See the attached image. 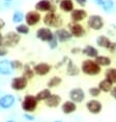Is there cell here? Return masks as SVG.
Returning <instances> with one entry per match:
<instances>
[{
  "mask_svg": "<svg viewBox=\"0 0 116 122\" xmlns=\"http://www.w3.org/2000/svg\"><path fill=\"white\" fill-rule=\"evenodd\" d=\"M80 69H81V72H83L85 76H88V77L99 76L102 72V67L95 62V60L89 59V58L82 61Z\"/></svg>",
  "mask_w": 116,
  "mask_h": 122,
  "instance_id": "cell-1",
  "label": "cell"
},
{
  "mask_svg": "<svg viewBox=\"0 0 116 122\" xmlns=\"http://www.w3.org/2000/svg\"><path fill=\"white\" fill-rule=\"evenodd\" d=\"M42 23L46 27H49V28H61L63 26V19L61 18L60 15H58L57 13H47L44 15L42 17Z\"/></svg>",
  "mask_w": 116,
  "mask_h": 122,
  "instance_id": "cell-2",
  "label": "cell"
},
{
  "mask_svg": "<svg viewBox=\"0 0 116 122\" xmlns=\"http://www.w3.org/2000/svg\"><path fill=\"white\" fill-rule=\"evenodd\" d=\"M39 102L33 94H25L21 100V109L24 113H34L37 110Z\"/></svg>",
  "mask_w": 116,
  "mask_h": 122,
  "instance_id": "cell-3",
  "label": "cell"
},
{
  "mask_svg": "<svg viewBox=\"0 0 116 122\" xmlns=\"http://www.w3.org/2000/svg\"><path fill=\"white\" fill-rule=\"evenodd\" d=\"M87 27L93 31H100L105 27V20L103 16L97 14H93L87 18Z\"/></svg>",
  "mask_w": 116,
  "mask_h": 122,
  "instance_id": "cell-4",
  "label": "cell"
},
{
  "mask_svg": "<svg viewBox=\"0 0 116 122\" xmlns=\"http://www.w3.org/2000/svg\"><path fill=\"white\" fill-rule=\"evenodd\" d=\"M34 10L41 14L47 13H56L57 5L53 4L50 0H38L34 4Z\"/></svg>",
  "mask_w": 116,
  "mask_h": 122,
  "instance_id": "cell-5",
  "label": "cell"
},
{
  "mask_svg": "<svg viewBox=\"0 0 116 122\" xmlns=\"http://www.w3.org/2000/svg\"><path fill=\"white\" fill-rule=\"evenodd\" d=\"M21 36L19 33H17L15 30H11V31H8L4 34V41H3V46L6 47L7 49H11L17 47L18 45L20 44L21 41Z\"/></svg>",
  "mask_w": 116,
  "mask_h": 122,
  "instance_id": "cell-6",
  "label": "cell"
},
{
  "mask_svg": "<svg viewBox=\"0 0 116 122\" xmlns=\"http://www.w3.org/2000/svg\"><path fill=\"white\" fill-rule=\"evenodd\" d=\"M28 84H29V81L21 75V76L14 77L11 79L10 86H11V90L16 91V92H21V91H24L28 87Z\"/></svg>",
  "mask_w": 116,
  "mask_h": 122,
  "instance_id": "cell-7",
  "label": "cell"
},
{
  "mask_svg": "<svg viewBox=\"0 0 116 122\" xmlns=\"http://www.w3.org/2000/svg\"><path fill=\"white\" fill-rule=\"evenodd\" d=\"M42 17L41 13L36 11L35 10H28L25 14L24 22H25L26 25H28L29 27H34L42 22Z\"/></svg>",
  "mask_w": 116,
  "mask_h": 122,
  "instance_id": "cell-8",
  "label": "cell"
},
{
  "mask_svg": "<svg viewBox=\"0 0 116 122\" xmlns=\"http://www.w3.org/2000/svg\"><path fill=\"white\" fill-rule=\"evenodd\" d=\"M35 36L38 41H41L42 42H47V44L55 37L53 30L51 28H49V27H46V26H42L36 30Z\"/></svg>",
  "mask_w": 116,
  "mask_h": 122,
  "instance_id": "cell-9",
  "label": "cell"
},
{
  "mask_svg": "<svg viewBox=\"0 0 116 122\" xmlns=\"http://www.w3.org/2000/svg\"><path fill=\"white\" fill-rule=\"evenodd\" d=\"M69 100H72V102H74L78 105V103H81L85 100V98H86V93H85L83 88L74 87L69 90Z\"/></svg>",
  "mask_w": 116,
  "mask_h": 122,
  "instance_id": "cell-10",
  "label": "cell"
},
{
  "mask_svg": "<svg viewBox=\"0 0 116 122\" xmlns=\"http://www.w3.org/2000/svg\"><path fill=\"white\" fill-rule=\"evenodd\" d=\"M85 108H86V110L90 113V114L99 115L103 111V103L97 98H91V99L86 102V103H85Z\"/></svg>",
  "mask_w": 116,
  "mask_h": 122,
  "instance_id": "cell-11",
  "label": "cell"
},
{
  "mask_svg": "<svg viewBox=\"0 0 116 122\" xmlns=\"http://www.w3.org/2000/svg\"><path fill=\"white\" fill-rule=\"evenodd\" d=\"M69 32L73 36V38H82L86 35V29L84 28V26L81 23H74L71 22L69 24Z\"/></svg>",
  "mask_w": 116,
  "mask_h": 122,
  "instance_id": "cell-12",
  "label": "cell"
},
{
  "mask_svg": "<svg viewBox=\"0 0 116 122\" xmlns=\"http://www.w3.org/2000/svg\"><path fill=\"white\" fill-rule=\"evenodd\" d=\"M17 97L11 93H6L0 96V110H10L16 105Z\"/></svg>",
  "mask_w": 116,
  "mask_h": 122,
  "instance_id": "cell-13",
  "label": "cell"
},
{
  "mask_svg": "<svg viewBox=\"0 0 116 122\" xmlns=\"http://www.w3.org/2000/svg\"><path fill=\"white\" fill-rule=\"evenodd\" d=\"M52 68L53 66L48 62H37L33 65V71H34L35 76H38V77H45V76L49 75Z\"/></svg>",
  "mask_w": 116,
  "mask_h": 122,
  "instance_id": "cell-14",
  "label": "cell"
},
{
  "mask_svg": "<svg viewBox=\"0 0 116 122\" xmlns=\"http://www.w3.org/2000/svg\"><path fill=\"white\" fill-rule=\"evenodd\" d=\"M87 18H88V13L84 7L74 8V10L69 14L71 22H74V23H81L82 21L86 20Z\"/></svg>",
  "mask_w": 116,
  "mask_h": 122,
  "instance_id": "cell-15",
  "label": "cell"
},
{
  "mask_svg": "<svg viewBox=\"0 0 116 122\" xmlns=\"http://www.w3.org/2000/svg\"><path fill=\"white\" fill-rule=\"evenodd\" d=\"M15 69L13 67L11 60H8L6 58L0 59V76L2 77H8L14 74Z\"/></svg>",
  "mask_w": 116,
  "mask_h": 122,
  "instance_id": "cell-16",
  "label": "cell"
},
{
  "mask_svg": "<svg viewBox=\"0 0 116 122\" xmlns=\"http://www.w3.org/2000/svg\"><path fill=\"white\" fill-rule=\"evenodd\" d=\"M54 35H55V37L57 38V41L59 42H61V44L68 42L71 41V39H73V36L71 34V32H69V30L66 28H62V27L61 28L55 29Z\"/></svg>",
  "mask_w": 116,
  "mask_h": 122,
  "instance_id": "cell-17",
  "label": "cell"
},
{
  "mask_svg": "<svg viewBox=\"0 0 116 122\" xmlns=\"http://www.w3.org/2000/svg\"><path fill=\"white\" fill-rule=\"evenodd\" d=\"M45 106L49 109H56L58 107H60L62 102V97L59 94L52 93L47 99L45 100Z\"/></svg>",
  "mask_w": 116,
  "mask_h": 122,
  "instance_id": "cell-18",
  "label": "cell"
},
{
  "mask_svg": "<svg viewBox=\"0 0 116 122\" xmlns=\"http://www.w3.org/2000/svg\"><path fill=\"white\" fill-rule=\"evenodd\" d=\"M78 107H77V103L72 102V100H65V102H62L61 105H60V110H61L62 114L64 115H72L77 111Z\"/></svg>",
  "mask_w": 116,
  "mask_h": 122,
  "instance_id": "cell-19",
  "label": "cell"
},
{
  "mask_svg": "<svg viewBox=\"0 0 116 122\" xmlns=\"http://www.w3.org/2000/svg\"><path fill=\"white\" fill-rule=\"evenodd\" d=\"M81 74V69L80 67L76 64L71 58L68 60L66 63V69H65V75L68 77H78Z\"/></svg>",
  "mask_w": 116,
  "mask_h": 122,
  "instance_id": "cell-20",
  "label": "cell"
},
{
  "mask_svg": "<svg viewBox=\"0 0 116 122\" xmlns=\"http://www.w3.org/2000/svg\"><path fill=\"white\" fill-rule=\"evenodd\" d=\"M81 54H83L85 57L89 58V59H95V58L100 55V52L97 50L96 47L92 45H86L84 48H82Z\"/></svg>",
  "mask_w": 116,
  "mask_h": 122,
  "instance_id": "cell-21",
  "label": "cell"
},
{
  "mask_svg": "<svg viewBox=\"0 0 116 122\" xmlns=\"http://www.w3.org/2000/svg\"><path fill=\"white\" fill-rule=\"evenodd\" d=\"M112 42L113 41H111V38L105 34H100L95 38V44H96L97 47L105 49V50H109L110 47H111V45H112Z\"/></svg>",
  "mask_w": 116,
  "mask_h": 122,
  "instance_id": "cell-22",
  "label": "cell"
},
{
  "mask_svg": "<svg viewBox=\"0 0 116 122\" xmlns=\"http://www.w3.org/2000/svg\"><path fill=\"white\" fill-rule=\"evenodd\" d=\"M59 10L64 14H71L75 8L74 0H60L59 4H58Z\"/></svg>",
  "mask_w": 116,
  "mask_h": 122,
  "instance_id": "cell-23",
  "label": "cell"
},
{
  "mask_svg": "<svg viewBox=\"0 0 116 122\" xmlns=\"http://www.w3.org/2000/svg\"><path fill=\"white\" fill-rule=\"evenodd\" d=\"M22 76L24 78H26L28 81L32 80L35 77V74L33 71V65L31 64V62L24 63V67L22 69Z\"/></svg>",
  "mask_w": 116,
  "mask_h": 122,
  "instance_id": "cell-24",
  "label": "cell"
},
{
  "mask_svg": "<svg viewBox=\"0 0 116 122\" xmlns=\"http://www.w3.org/2000/svg\"><path fill=\"white\" fill-rule=\"evenodd\" d=\"M94 60L100 67H110L112 64V59L106 55H99Z\"/></svg>",
  "mask_w": 116,
  "mask_h": 122,
  "instance_id": "cell-25",
  "label": "cell"
},
{
  "mask_svg": "<svg viewBox=\"0 0 116 122\" xmlns=\"http://www.w3.org/2000/svg\"><path fill=\"white\" fill-rule=\"evenodd\" d=\"M62 81L63 80L60 76H53V77H51L48 80L46 86H47V88H49V89H53V88L59 87L60 85L62 84Z\"/></svg>",
  "mask_w": 116,
  "mask_h": 122,
  "instance_id": "cell-26",
  "label": "cell"
},
{
  "mask_svg": "<svg viewBox=\"0 0 116 122\" xmlns=\"http://www.w3.org/2000/svg\"><path fill=\"white\" fill-rule=\"evenodd\" d=\"M114 86L111 82L108 81L107 79H103V80H100L99 82V84H97V87L100 88V90L102 91L104 93H109L110 91H111L112 87Z\"/></svg>",
  "mask_w": 116,
  "mask_h": 122,
  "instance_id": "cell-27",
  "label": "cell"
},
{
  "mask_svg": "<svg viewBox=\"0 0 116 122\" xmlns=\"http://www.w3.org/2000/svg\"><path fill=\"white\" fill-rule=\"evenodd\" d=\"M52 93H53V92H52V90L46 87V88H44V89L37 91L36 94H35V97H36V99H37L39 102H45V100L47 99Z\"/></svg>",
  "mask_w": 116,
  "mask_h": 122,
  "instance_id": "cell-28",
  "label": "cell"
},
{
  "mask_svg": "<svg viewBox=\"0 0 116 122\" xmlns=\"http://www.w3.org/2000/svg\"><path fill=\"white\" fill-rule=\"evenodd\" d=\"M24 19H25V14L22 10H14L13 15H11V21H13L14 24L18 25V24L24 23Z\"/></svg>",
  "mask_w": 116,
  "mask_h": 122,
  "instance_id": "cell-29",
  "label": "cell"
},
{
  "mask_svg": "<svg viewBox=\"0 0 116 122\" xmlns=\"http://www.w3.org/2000/svg\"><path fill=\"white\" fill-rule=\"evenodd\" d=\"M105 79L110 81L113 85H116V67H107L105 71Z\"/></svg>",
  "mask_w": 116,
  "mask_h": 122,
  "instance_id": "cell-30",
  "label": "cell"
},
{
  "mask_svg": "<svg viewBox=\"0 0 116 122\" xmlns=\"http://www.w3.org/2000/svg\"><path fill=\"white\" fill-rule=\"evenodd\" d=\"M15 31L22 36V35H28L30 33V27L28 25H26L25 23H21L18 24L15 27Z\"/></svg>",
  "mask_w": 116,
  "mask_h": 122,
  "instance_id": "cell-31",
  "label": "cell"
},
{
  "mask_svg": "<svg viewBox=\"0 0 116 122\" xmlns=\"http://www.w3.org/2000/svg\"><path fill=\"white\" fill-rule=\"evenodd\" d=\"M115 8V1L114 0H104V3L102 5V10L105 13H111Z\"/></svg>",
  "mask_w": 116,
  "mask_h": 122,
  "instance_id": "cell-32",
  "label": "cell"
},
{
  "mask_svg": "<svg viewBox=\"0 0 116 122\" xmlns=\"http://www.w3.org/2000/svg\"><path fill=\"white\" fill-rule=\"evenodd\" d=\"M88 94H89L90 97H92V98H97V97L100 96L102 91L100 90V88L97 86H93V87H90L89 89H88Z\"/></svg>",
  "mask_w": 116,
  "mask_h": 122,
  "instance_id": "cell-33",
  "label": "cell"
},
{
  "mask_svg": "<svg viewBox=\"0 0 116 122\" xmlns=\"http://www.w3.org/2000/svg\"><path fill=\"white\" fill-rule=\"evenodd\" d=\"M11 63H13V67L15 69V71H22V69L24 67V62L20 59H14L11 60Z\"/></svg>",
  "mask_w": 116,
  "mask_h": 122,
  "instance_id": "cell-34",
  "label": "cell"
},
{
  "mask_svg": "<svg viewBox=\"0 0 116 122\" xmlns=\"http://www.w3.org/2000/svg\"><path fill=\"white\" fill-rule=\"evenodd\" d=\"M69 56H63L61 59H60V60L56 63V64L54 65V68H55V69H59V68L63 67L64 65H66V63H68V60H69Z\"/></svg>",
  "mask_w": 116,
  "mask_h": 122,
  "instance_id": "cell-35",
  "label": "cell"
},
{
  "mask_svg": "<svg viewBox=\"0 0 116 122\" xmlns=\"http://www.w3.org/2000/svg\"><path fill=\"white\" fill-rule=\"evenodd\" d=\"M58 46H59V41H57L56 37H54L52 41H50L48 42V47L50 50H56V49L58 48Z\"/></svg>",
  "mask_w": 116,
  "mask_h": 122,
  "instance_id": "cell-36",
  "label": "cell"
},
{
  "mask_svg": "<svg viewBox=\"0 0 116 122\" xmlns=\"http://www.w3.org/2000/svg\"><path fill=\"white\" fill-rule=\"evenodd\" d=\"M23 119L27 122H34L36 118H35V116L33 115V113H24Z\"/></svg>",
  "mask_w": 116,
  "mask_h": 122,
  "instance_id": "cell-37",
  "label": "cell"
},
{
  "mask_svg": "<svg viewBox=\"0 0 116 122\" xmlns=\"http://www.w3.org/2000/svg\"><path fill=\"white\" fill-rule=\"evenodd\" d=\"M10 49H7L6 47H4V46H1L0 47V58H4V57H6L7 55H8V53H10Z\"/></svg>",
  "mask_w": 116,
  "mask_h": 122,
  "instance_id": "cell-38",
  "label": "cell"
},
{
  "mask_svg": "<svg viewBox=\"0 0 116 122\" xmlns=\"http://www.w3.org/2000/svg\"><path fill=\"white\" fill-rule=\"evenodd\" d=\"M81 51H82V48H80V47H73L71 49V54L72 55H78L79 53H81Z\"/></svg>",
  "mask_w": 116,
  "mask_h": 122,
  "instance_id": "cell-39",
  "label": "cell"
},
{
  "mask_svg": "<svg viewBox=\"0 0 116 122\" xmlns=\"http://www.w3.org/2000/svg\"><path fill=\"white\" fill-rule=\"evenodd\" d=\"M74 2H76L80 7H84L87 4L88 0H74Z\"/></svg>",
  "mask_w": 116,
  "mask_h": 122,
  "instance_id": "cell-40",
  "label": "cell"
},
{
  "mask_svg": "<svg viewBox=\"0 0 116 122\" xmlns=\"http://www.w3.org/2000/svg\"><path fill=\"white\" fill-rule=\"evenodd\" d=\"M109 53H111V54H115L116 53V41H113L112 42V45H111V47H110V49L108 50Z\"/></svg>",
  "mask_w": 116,
  "mask_h": 122,
  "instance_id": "cell-41",
  "label": "cell"
},
{
  "mask_svg": "<svg viewBox=\"0 0 116 122\" xmlns=\"http://www.w3.org/2000/svg\"><path fill=\"white\" fill-rule=\"evenodd\" d=\"M109 93H110V95H111L112 98L116 100V85H114V86L112 87V89H111V91H110Z\"/></svg>",
  "mask_w": 116,
  "mask_h": 122,
  "instance_id": "cell-42",
  "label": "cell"
},
{
  "mask_svg": "<svg viewBox=\"0 0 116 122\" xmlns=\"http://www.w3.org/2000/svg\"><path fill=\"white\" fill-rule=\"evenodd\" d=\"M5 25H6V23H5V21L2 19V18H0V31H2V29L5 27Z\"/></svg>",
  "mask_w": 116,
  "mask_h": 122,
  "instance_id": "cell-43",
  "label": "cell"
},
{
  "mask_svg": "<svg viewBox=\"0 0 116 122\" xmlns=\"http://www.w3.org/2000/svg\"><path fill=\"white\" fill-rule=\"evenodd\" d=\"M92 1L97 5V6H100V7H102V5L104 3V0H92Z\"/></svg>",
  "mask_w": 116,
  "mask_h": 122,
  "instance_id": "cell-44",
  "label": "cell"
},
{
  "mask_svg": "<svg viewBox=\"0 0 116 122\" xmlns=\"http://www.w3.org/2000/svg\"><path fill=\"white\" fill-rule=\"evenodd\" d=\"M3 41H4V34L0 31V47L3 46Z\"/></svg>",
  "mask_w": 116,
  "mask_h": 122,
  "instance_id": "cell-45",
  "label": "cell"
},
{
  "mask_svg": "<svg viewBox=\"0 0 116 122\" xmlns=\"http://www.w3.org/2000/svg\"><path fill=\"white\" fill-rule=\"evenodd\" d=\"M50 1H51L53 4H55V5H57V6H58V4H59L60 0H50Z\"/></svg>",
  "mask_w": 116,
  "mask_h": 122,
  "instance_id": "cell-46",
  "label": "cell"
},
{
  "mask_svg": "<svg viewBox=\"0 0 116 122\" xmlns=\"http://www.w3.org/2000/svg\"><path fill=\"white\" fill-rule=\"evenodd\" d=\"M11 2H4V6L5 7H11Z\"/></svg>",
  "mask_w": 116,
  "mask_h": 122,
  "instance_id": "cell-47",
  "label": "cell"
},
{
  "mask_svg": "<svg viewBox=\"0 0 116 122\" xmlns=\"http://www.w3.org/2000/svg\"><path fill=\"white\" fill-rule=\"evenodd\" d=\"M5 122H17L16 120H14V119H8V120H6Z\"/></svg>",
  "mask_w": 116,
  "mask_h": 122,
  "instance_id": "cell-48",
  "label": "cell"
},
{
  "mask_svg": "<svg viewBox=\"0 0 116 122\" xmlns=\"http://www.w3.org/2000/svg\"><path fill=\"white\" fill-rule=\"evenodd\" d=\"M3 1H4V2H11V3L14 0H3Z\"/></svg>",
  "mask_w": 116,
  "mask_h": 122,
  "instance_id": "cell-49",
  "label": "cell"
},
{
  "mask_svg": "<svg viewBox=\"0 0 116 122\" xmlns=\"http://www.w3.org/2000/svg\"><path fill=\"white\" fill-rule=\"evenodd\" d=\"M53 122H62L61 120H55V121H53Z\"/></svg>",
  "mask_w": 116,
  "mask_h": 122,
  "instance_id": "cell-50",
  "label": "cell"
},
{
  "mask_svg": "<svg viewBox=\"0 0 116 122\" xmlns=\"http://www.w3.org/2000/svg\"><path fill=\"white\" fill-rule=\"evenodd\" d=\"M115 37H116V34H115Z\"/></svg>",
  "mask_w": 116,
  "mask_h": 122,
  "instance_id": "cell-51",
  "label": "cell"
}]
</instances>
